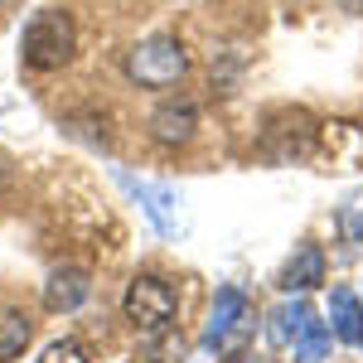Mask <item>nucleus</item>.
<instances>
[{
  "instance_id": "nucleus-8",
  "label": "nucleus",
  "mask_w": 363,
  "mask_h": 363,
  "mask_svg": "<svg viewBox=\"0 0 363 363\" xmlns=\"http://www.w3.org/2000/svg\"><path fill=\"white\" fill-rule=\"evenodd\" d=\"M325 281V252L320 247H296V257L286 262V272H281V286L291 291V296H306L310 286H320Z\"/></svg>"
},
{
  "instance_id": "nucleus-11",
  "label": "nucleus",
  "mask_w": 363,
  "mask_h": 363,
  "mask_svg": "<svg viewBox=\"0 0 363 363\" xmlns=\"http://www.w3.org/2000/svg\"><path fill=\"white\" fill-rule=\"evenodd\" d=\"M306 320H310V306L296 296V301H286V306L272 310V339L277 344H296V335L306 330Z\"/></svg>"
},
{
  "instance_id": "nucleus-1",
  "label": "nucleus",
  "mask_w": 363,
  "mask_h": 363,
  "mask_svg": "<svg viewBox=\"0 0 363 363\" xmlns=\"http://www.w3.org/2000/svg\"><path fill=\"white\" fill-rule=\"evenodd\" d=\"M73 44H78L73 20L63 10H39L20 34V58L29 68H39V73H54V68H63L73 58Z\"/></svg>"
},
{
  "instance_id": "nucleus-9",
  "label": "nucleus",
  "mask_w": 363,
  "mask_h": 363,
  "mask_svg": "<svg viewBox=\"0 0 363 363\" xmlns=\"http://www.w3.org/2000/svg\"><path fill=\"white\" fill-rule=\"evenodd\" d=\"M330 320H335L339 339H349V344L363 339V306H359V296H354L349 286H335V291H330Z\"/></svg>"
},
{
  "instance_id": "nucleus-13",
  "label": "nucleus",
  "mask_w": 363,
  "mask_h": 363,
  "mask_svg": "<svg viewBox=\"0 0 363 363\" xmlns=\"http://www.w3.org/2000/svg\"><path fill=\"white\" fill-rule=\"evenodd\" d=\"M39 363H87V349L78 339H58V344H49V349L39 354Z\"/></svg>"
},
{
  "instance_id": "nucleus-15",
  "label": "nucleus",
  "mask_w": 363,
  "mask_h": 363,
  "mask_svg": "<svg viewBox=\"0 0 363 363\" xmlns=\"http://www.w3.org/2000/svg\"><path fill=\"white\" fill-rule=\"evenodd\" d=\"M339 5H344L349 15H363V0H339Z\"/></svg>"
},
{
  "instance_id": "nucleus-3",
  "label": "nucleus",
  "mask_w": 363,
  "mask_h": 363,
  "mask_svg": "<svg viewBox=\"0 0 363 363\" xmlns=\"http://www.w3.org/2000/svg\"><path fill=\"white\" fill-rule=\"evenodd\" d=\"M121 310H126V320H131L136 330L160 335V330H169V320H174V310H179V291H174L165 277H136L126 286Z\"/></svg>"
},
{
  "instance_id": "nucleus-7",
  "label": "nucleus",
  "mask_w": 363,
  "mask_h": 363,
  "mask_svg": "<svg viewBox=\"0 0 363 363\" xmlns=\"http://www.w3.org/2000/svg\"><path fill=\"white\" fill-rule=\"evenodd\" d=\"M87 296H92V286H87V272H73V267L54 272V277H49V286H44V306L54 310V315H68V310H78Z\"/></svg>"
},
{
  "instance_id": "nucleus-12",
  "label": "nucleus",
  "mask_w": 363,
  "mask_h": 363,
  "mask_svg": "<svg viewBox=\"0 0 363 363\" xmlns=\"http://www.w3.org/2000/svg\"><path fill=\"white\" fill-rule=\"evenodd\" d=\"M330 344H335V335L310 315L306 330L296 335V363H325V354H330Z\"/></svg>"
},
{
  "instance_id": "nucleus-10",
  "label": "nucleus",
  "mask_w": 363,
  "mask_h": 363,
  "mask_svg": "<svg viewBox=\"0 0 363 363\" xmlns=\"http://www.w3.org/2000/svg\"><path fill=\"white\" fill-rule=\"evenodd\" d=\"M29 330H34V325L25 320V310H5V315H0V363H10V359L25 354Z\"/></svg>"
},
{
  "instance_id": "nucleus-2",
  "label": "nucleus",
  "mask_w": 363,
  "mask_h": 363,
  "mask_svg": "<svg viewBox=\"0 0 363 363\" xmlns=\"http://www.w3.org/2000/svg\"><path fill=\"white\" fill-rule=\"evenodd\" d=\"M184 68H189V54H184V44L169 39V34H155V39L136 44L131 58H126V73H131V83H140V87H174L184 78Z\"/></svg>"
},
{
  "instance_id": "nucleus-6",
  "label": "nucleus",
  "mask_w": 363,
  "mask_h": 363,
  "mask_svg": "<svg viewBox=\"0 0 363 363\" xmlns=\"http://www.w3.org/2000/svg\"><path fill=\"white\" fill-rule=\"evenodd\" d=\"M194 126H199L194 102H165L160 112L150 116V131H155L160 145H184V140L194 136Z\"/></svg>"
},
{
  "instance_id": "nucleus-4",
  "label": "nucleus",
  "mask_w": 363,
  "mask_h": 363,
  "mask_svg": "<svg viewBox=\"0 0 363 363\" xmlns=\"http://www.w3.org/2000/svg\"><path fill=\"white\" fill-rule=\"evenodd\" d=\"M247 330H252V306H247V296H242L238 286H218L213 310H208L203 344H208V349H218V354H228V349H238V344L247 339Z\"/></svg>"
},
{
  "instance_id": "nucleus-5",
  "label": "nucleus",
  "mask_w": 363,
  "mask_h": 363,
  "mask_svg": "<svg viewBox=\"0 0 363 363\" xmlns=\"http://www.w3.org/2000/svg\"><path fill=\"white\" fill-rule=\"evenodd\" d=\"M116 179H121V189H126V194L136 199L140 208H145V213H150V223L160 228V233H174V208H179V194H174V189H169V184H145V179H131V174H126V169H116Z\"/></svg>"
},
{
  "instance_id": "nucleus-14",
  "label": "nucleus",
  "mask_w": 363,
  "mask_h": 363,
  "mask_svg": "<svg viewBox=\"0 0 363 363\" xmlns=\"http://www.w3.org/2000/svg\"><path fill=\"white\" fill-rule=\"evenodd\" d=\"M339 228H344V238H363V194H354L339 208Z\"/></svg>"
}]
</instances>
